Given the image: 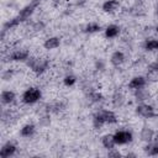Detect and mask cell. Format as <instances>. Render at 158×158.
I'll use <instances>...</instances> for the list:
<instances>
[{
	"label": "cell",
	"mask_w": 158,
	"mask_h": 158,
	"mask_svg": "<svg viewBox=\"0 0 158 158\" xmlns=\"http://www.w3.org/2000/svg\"><path fill=\"white\" fill-rule=\"evenodd\" d=\"M16 149H17V147L14 143L7 142V143H5L1 147V149H0V157L1 158H9V157H11V156H14L16 153Z\"/></svg>",
	"instance_id": "6"
},
{
	"label": "cell",
	"mask_w": 158,
	"mask_h": 158,
	"mask_svg": "<svg viewBox=\"0 0 158 158\" xmlns=\"http://www.w3.org/2000/svg\"><path fill=\"white\" fill-rule=\"evenodd\" d=\"M136 112H137L139 116L146 117V118H149V117H154V116H156L154 107L151 106V105H148V104H139V105H137Z\"/></svg>",
	"instance_id": "5"
},
{
	"label": "cell",
	"mask_w": 158,
	"mask_h": 158,
	"mask_svg": "<svg viewBox=\"0 0 158 158\" xmlns=\"http://www.w3.org/2000/svg\"><path fill=\"white\" fill-rule=\"evenodd\" d=\"M144 152L149 156H158V138L154 142H148V144L144 147Z\"/></svg>",
	"instance_id": "13"
},
{
	"label": "cell",
	"mask_w": 158,
	"mask_h": 158,
	"mask_svg": "<svg viewBox=\"0 0 158 158\" xmlns=\"http://www.w3.org/2000/svg\"><path fill=\"white\" fill-rule=\"evenodd\" d=\"M77 2L78 4H83V2H85V0H77Z\"/></svg>",
	"instance_id": "27"
},
{
	"label": "cell",
	"mask_w": 158,
	"mask_h": 158,
	"mask_svg": "<svg viewBox=\"0 0 158 158\" xmlns=\"http://www.w3.org/2000/svg\"><path fill=\"white\" fill-rule=\"evenodd\" d=\"M42 96V93L37 88H28L22 94V101L25 104H35L37 102Z\"/></svg>",
	"instance_id": "2"
},
{
	"label": "cell",
	"mask_w": 158,
	"mask_h": 158,
	"mask_svg": "<svg viewBox=\"0 0 158 158\" xmlns=\"http://www.w3.org/2000/svg\"><path fill=\"white\" fill-rule=\"evenodd\" d=\"M0 99H1V102H2V104H11V102L15 101L16 95H15V93L11 91V90H4V91L1 93V95H0Z\"/></svg>",
	"instance_id": "12"
},
{
	"label": "cell",
	"mask_w": 158,
	"mask_h": 158,
	"mask_svg": "<svg viewBox=\"0 0 158 158\" xmlns=\"http://www.w3.org/2000/svg\"><path fill=\"white\" fill-rule=\"evenodd\" d=\"M120 7V2L118 0H106L102 4V10L105 12H114Z\"/></svg>",
	"instance_id": "10"
},
{
	"label": "cell",
	"mask_w": 158,
	"mask_h": 158,
	"mask_svg": "<svg viewBox=\"0 0 158 158\" xmlns=\"http://www.w3.org/2000/svg\"><path fill=\"white\" fill-rule=\"evenodd\" d=\"M63 83H64V85H67V86H72V85H74V84L77 83V78H75V75L69 74V75H67V77L63 79Z\"/></svg>",
	"instance_id": "22"
},
{
	"label": "cell",
	"mask_w": 158,
	"mask_h": 158,
	"mask_svg": "<svg viewBox=\"0 0 158 158\" xmlns=\"http://www.w3.org/2000/svg\"><path fill=\"white\" fill-rule=\"evenodd\" d=\"M101 143H102V146H104L105 148H107V149L114 148V147L116 146L115 139H114V135H105V136L101 138Z\"/></svg>",
	"instance_id": "16"
},
{
	"label": "cell",
	"mask_w": 158,
	"mask_h": 158,
	"mask_svg": "<svg viewBox=\"0 0 158 158\" xmlns=\"http://www.w3.org/2000/svg\"><path fill=\"white\" fill-rule=\"evenodd\" d=\"M120 33V27L117 25H109L105 30V36L107 38H114Z\"/></svg>",
	"instance_id": "15"
},
{
	"label": "cell",
	"mask_w": 158,
	"mask_h": 158,
	"mask_svg": "<svg viewBox=\"0 0 158 158\" xmlns=\"http://www.w3.org/2000/svg\"><path fill=\"white\" fill-rule=\"evenodd\" d=\"M114 139H115L116 146L117 144H126V143L132 141V132L126 131V130L117 131L116 133H114Z\"/></svg>",
	"instance_id": "4"
},
{
	"label": "cell",
	"mask_w": 158,
	"mask_h": 158,
	"mask_svg": "<svg viewBox=\"0 0 158 158\" xmlns=\"http://www.w3.org/2000/svg\"><path fill=\"white\" fill-rule=\"evenodd\" d=\"M95 67H96L98 70H104V69H105V62L101 60V59H99V60H96Z\"/></svg>",
	"instance_id": "24"
},
{
	"label": "cell",
	"mask_w": 158,
	"mask_h": 158,
	"mask_svg": "<svg viewBox=\"0 0 158 158\" xmlns=\"http://www.w3.org/2000/svg\"><path fill=\"white\" fill-rule=\"evenodd\" d=\"M144 49L146 51H157L158 49V40L149 38L144 42Z\"/></svg>",
	"instance_id": "18"
},
{
	"label": "cell",
	"mask_w": 158,
	"mask_h": 158,
	"mask_svg": "<svg viewBox=\"0 0 158 158\" xmlns=\"http://www.w3.org/2000/svg\"><path fill=\"white\" fill-rule=\"evenodd\" d=\"M11 75H12V74H11L10 72H7V73H5V74H4V77H2V78H4V80H9V79L11 78Z\"/></svg>",
	"instance_id": "26"
},
{
	"label": "cell",
	"mask_w": 158,
	"mask_h": 158,
	"mask_svg": "<svg viewBox=\"0 0 158 158\" xmlns=\"http://www.w3.org/2000/svg\"><path fill=\"white\" fill-rule=\"evenodd\" d=\"M123 62H125V54H123L121 51L114 52V53L111 54V57H110V63H111L112 65H115V67L121 65Z\"/></svg>",
	"instance_id": "9"
},
{
	"label": "cell",
	"mask_w": 158,
	"mask_h": 158,
	"mask_svg": "<svg viewBox=\"0 0 158 158\" xmlns=\"http://www.w3.org/2000/svg\"><path fill=\"white\" fill-rule=\"evenodd\" d=\"M101 99H102V95H101L100 93L94 91V93L90 94V100H91V101H100Z\"/></svg>",
	"instance_id": "23"
},
{
	"label": "cell",
	"mask_w": 158,
	"mask_h": 158,
	"mask_svg": "<svg viewBox=\"0 0 158 158\" xmlns=\"http://www.w3.org/2000/svg\"><path fill=\"white\" fill-rule=\"evenodd\" d=\"M100 30H101V27H100V25L96 23V22H90V23H88L86 27H85V31L89 32V33H94V32H98V31H100Z\"/></svg>",
	"instance_id": "20"
},
{
	"label": "cell",
	"mask_w": 158,
	"mask_h": 158,
	"mask_svg": "<svg viewBox=\"0 0 158 158\" xmlns=\"http://www.w3.org/2000/svg\"><path fill=\"white\" fill-rule=\"evenodd\" d=\"M10 58H11V60H15V62H23L30 58V53L25 49H16L11 53Z\"/></svg>",
	"instance_id": "7"
},
{
	"label": "cell",
	"mask_w": 158,
	"mask_h": 158,
	"mask_svg": "<svg viewBox=\"0 0 158 158\" xmlns=\"http://www.w3.org/2000/svg\"><path fill=\"white\" fill-rule=\"evenodd\" d=\"M154 137V131L149 127H143L141 131V139L144 142H151Z\"/></svg>",
	"instance_id": "14"
},
{
	"label": "cell",
	"mask_w": 158,
	"mask_h": 158,
	"mask_svg": "<svg viewBox=\"0 0 158 158\" xmlns=\"http://www.w3.org/2000/svg\"><path fill=\"white\" fill-rule=\"evenodd\" d=\"M135 96H136L137 101H143V100H146L148 98V93L143 88H139V89L135 90Z\"/></svg>",
	"instance_id": "19"
},
{
	"label": "cell",
	"mask_w": 158,
	"mask_h": 158,
	"mask_svg": "<svg viewBox=\"0 0 158 158\" xmlns=\"http://www.w3.org/2000/svg\"><path fill=\"white\" fill-rule=\"evenodd\" d=\"M146 83H147L146 78H143V77H135L128 83V88L132 89V90H136V89H139V88H144Z\"/></svg>",
	"instance_id": "8"
},
{
	"label": "cell",
	"mask_w": 158,
	"mask_h": 158,
	"mask_svg": "<svg viewBox=\"0 0 158 158\" xmlns=\"http://www.w3.org/2000/svg\"><path fill=\"white\" fill-rule=\"evenodd\" d=\"M115 122H116V115L109 110H100L94 115L93 118V123L95 128H99L105 123H115Z\"/></svg>",
	"instance_id": "1"
},
{
	"label": "cell",
	"mask_w": 158,
	"mask_h": 158,
	"mask_svg": "<svg viewBox=\"0 0 158 158\" xmlns=\"http://www.w3.org/2000/svg\"><path fill=\"white\" fill-rule=\"evenodd\" d=\"M107 156H109V157H120V156H121V153H120L118 151H116L115 148H111V149H109Z\"/></svg>",
	"instance_id": "25"
},
{
	"label": "cell",
	"mask_w": 158,
	"mask_h": 158,
	"mask_svg": "<svg viewBox=\"0 0 158 158\" xmlns=\"http://www.w3.org/2000/svg\"><path fill=\"white\" fill-rule=\"evenodd\" d=\"M35 131H36L35 125H32V123H27V125H25V126L21 128L20 135H21L22 137H31V136L35 133Z\"/></svg>",
	"instance_id": "17"
},
{
	"label": "cell",
	"mask_w": 158,
	"mask_h": 158,
	"mask_svg": "<svg viewBox=\"0 0 158 158\" xmlns=\"http://www.w3.org/2000/svg\"><path fill=\"white\" fill-rule=\"evenodd\" d=\"M60 46V40L58 37H49L44 41L43 43V47L46 49H56Z\"/></svg>",
	"instance_id": "11"
},
{
	"label": "cell",
	"mask_w": 158,
	"mask_h": 158,
	"mask_svg": "<svg viewBox=\"0 0 158 158\" xmlns=\"http://www.w3.org/2000/svg\"><path fill=\"white\" fill-rule=\"evenodd\" d=\"M156 12H157V15H158V6H157V9H156Z\"/></svg>",
	"instance_id": "28"
},
{
	"label": "cell",
	"mask_w": 158,
	"mask_h": 158,
	"mask_svg": "<svg viewBox=\"0 0 158 158\" xmlns=\"http://www.w3.org/2000/svg\"><path fill=\"white\" fill-rule=\"evenodd\" d=\"M27 64L31 67V69L36 73H42L46 70L47 65H48V62L44 60V59H41V58H28L27 59Z\"/></svg>",
	"instance_id": "3"
},
{
	"label": "cell",
	"mask_w": 158,
	"mask_h": 158,
	"mask_svg": "<svg viewBox=\"0 0 158 158\" xmlns=\"http://www.w3.org/2000/svg\"><path fill=\"white\" fill-rule=\"evenodd\" d=\"M123 101H125V99H123V95L121 93H116L112 98V102L115 106H121L123 104Z\"/></svg>",
	"instance_id": "21"
},
{
	"label": "cell",
	"mask_w": 158,
	"mask_h": 158,
	"mask_svg": "<svg viewBox=\"0 0 158 158\" xmlns=\"http://www.w3.org/2000/svg\"><path fill=\"white\" fill-rule=\"evenodd\" d=\"M156 31H157V33H158V27H157V28H156Z\"/></svg>",
	"instance_id": "29"
}]
</instances>
